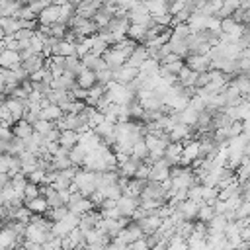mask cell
Wrapping results in <instances>:
<instances>
[{
	"label": "cell",
	"instance_id": "1",
	"mask_svg": "<svg viewBox=\"0 0 250 250\" xmlns=\"http://www.w3.org/2000/svg\"><path fill=\"white\" fill-rule=\"evenodd\" d=\"M184 64L195 72H203V70H209L211 68V59L209 55H201V53H189L184 57Z\"/></svg>",
	"mask_w": 250,
	"mask_h": 250
},
{
	"label": "cell",
	"instance_id": "2",
	"mask_svg": "<svg viewBox=\"0 0 250 250\" xmlns=\"http://www.w3.org/2000/svg\"><path fill=\"white\" fill-rule=\"evenodd\" d=\"M51 236H55L51 230H45V229H41V227H39V225H35V223H27V225H25L23 238H27V240H33V242L43 244V242H45V240H49Z\"/></svg>",
	"mask_w": 250,
	"mask_h": 250
},
{
	"label": "cell",
	"instance_id": "3",
	"mask_svg": "<svg viewBox=\"0 0 250 250\" xmlns=\"http://www.w3.org/2000/svg\"><path fill=\"white\" fill-rule=\"evenodd\" d=\"M137 205H139V197H133V195L121 193V195L115 199V207H117L119 215H123V217H131V213L135 211Z\"/></svg>",
	"mask_w": 250,
	"mask_h": 250
},
{
	"label": "cell",
	"instance_id": "4",
	"mask_svg": "<svg viewBox=\"0 0 250 250\" xmlns=\"http://www.w3.org/2000/svg\"><path fill=\"white\" fill-rule=\"evenodd\" d=\"M102 59L105 61V64H107V68H109V70L119 68V66H121L125 61H127V57H125L121 51L113 49V47H107V49L102 53Z\"/></svg>",
	"mask_w": 250,
	"mask_h": 250
},
{
	"label": "cell",
	"instance_id": "5",
	"mask_svg": "<svg viewBox=\"0 0 250 250\" xmlns=\"http://www.w3.org/2000/svg\"><path fill=\"white\" fill-rule=\"evenodd\" d=\"M37 21L39 23H45V25H51V23L59 21V6L57 4H49L47 8H43L37 14Z\"/></svg>",
	"mask_w": 250,
	"mask_h": 250
},
{
	"label": "cell",
	"instance_id": "6",
	"mask_svg": "<svg viewBox=\"0 0 250 250\" xmlns=\"http://www.w3.org/2000/svg\"><path fill=\"white\" fill-rule=\"evenodd\" d=\"M230 84H234V88L238 90L240 96L248 98V92H250V78H248V72H236V74H232Z\"/></svg>",
	"mask_w": 250,
	"mask_h": 250
},
{
	"label": "cell",
	"instance_id": "7",
	"mask_svg": "<svg viewBox=\"0 0 250 250\" xmlns=\"http://www.w3.org/2000/svg\"><path fill=\"white\" fill-rule=\"evenodd\" d=\"M21 64V59L18 55V51H12V49H4L0 53V66L2 68H16Z\"/></svg>",
	"mask_w": 250,
	"mask_h": 250
},
{
	"label": "cell",
	"instance_id": "8",
	"mask_svg": "<svg viewBox=\"0 0 250 250\" xmlns=\"http://www.w3.org/2000/svg\"><path fill=\"white\" fill-rule=\"evenodd\" d=\"M23 205H25L31 213H41V215H45V211L49 209V203H47L45 195H35V197H31V199H23Z\"/></svg>",
	"mask_w": 250,
	"mask_h": 250
},
{
	"label": "cell",
	"instance_id": "9",
	"mask_svg": "<svg viewBox=\"0 0 250 250\" xmlns=\"http://www.w3.org/2000/svg\"><path fill=\"white\" fill-rule=\"evenodd\" d=\"M160 221H162V219L152 211L150 215H146L145 219H141V221H137V223H139V227H141V230H143L145 234H150V232H154V230L160 227Z\"/></svg>",
	"mask_w": 250,
	"mask_h": 250
},
{
	"label": "cell",
	"instance_id": "10",
	"mask_svg": "<svg viewBox=\"0 0 250 250\" xmlns=\"http://www.w3.org/2000/svg\"><path fill=\"white\" fill-rule=\"evenodd\" d=\"M31 133H33V125H31L29 121H25L23 117L18 119V121H14V125H12V135H14V137L27 139Z\"/></svg>",
	"mask_w": 250,
	"mask_h": 250
},
{
	"label": "cell",
	"instance_id": "11",
	"mask_svg": "<svg viewBox=\"0 0 250 250\" xmlns=\"http://www.w3.org/2000/svg\"><path fill=\"white\" fill-rule=\"evenodd\" d=\"M96 84V74H94V70H90V68H86V66H82L80 68V72L76 74V86H80V88H90V86H94Z\"/></svg>",
	"mask_w": 250,
	"mask_h": 250
},
{
	"label": "cell",
	"instance_id": "12",
	"mask_svg": "<svg viewBox=\"0 0 250 250\" xmlns=\"http://www.w3.org/2000/svg\"><path fill=\"white\" fill-rule=\"evenodd\" d=\"M125 35L129 39H133L135 43H145V35H146V27L141 23H129Z\"/></svg>",
	"mask_w": 250,
	"mask_h": 250
},
{
	"label": "cell",
	"instance_id": "13",
	"mask_svg": "<svg viewBox=\"0 0 250 250\" xmlns=\"http://www.w3.org/2000/svg\"><path fill=\"white\" fill-rule=\"evenodd\" d=\"M176 207L182 211V215H184L186 219L193 221V219H195V213H197V207H199V205H197L195 201H191V199H188V197H186L184 201H178V203H176Z\"/></svg>",
	"mask_w": 250,
	"mask_h": 250
},
{
	"label": "cell",
	"instance_id": "14",
	"mask_svg": "<svg viewBox=\"0 0 250 250\" xmlns=\"http://www.w3.org/2000/svg\"><path fill=\"white\" fill-rule=\"evenodd\" d=\"M104 92H105V86L96 82L94 86H90V88H88V94H86V98H84V104H86V105H96Z\"/></svg>",
	"mask_w": 250,
	"mask_h": 250
},
{
	"label": "cell",
	"instance_id": "15",
	"mask_svg": "<svg viewBox=\"0 0 250 250\" xmlns=\"http://www.w3.org/2000/svg\"><path fill=\"white\" fill-rule=\"evenodd\" d=\"M78 139H80V135L74 129H62L61 135H59V145H62L66 148H72L78 143Z\"/></svg>",
	"mask_w": 250,
	"mask_h": 250
},
{
	"label": "cell",
	"instance_id": "16",
	"mask_svg": "<svg viewBox=\"0 0 250 250\" xmlns=\"http://www.w3.org/2000/svg\"><path fill=\"white\" fill-rule=\"evenodd\" d=\"M86 146L84 145H80V143H76L72 148H68V160H70V164H74V166H80L82 164V160H84V156H86Z\"/></svg>",
	"mask_w": 250,
	"mask_h": 250
},
{
	"label": "cell",
	"instance_id": "17",
	"mask_svg": "<svg viewBox=\"0 0 250 250\" xmlns=\"http://www.w3.org/2000/svg\"><path fill=\"white\" fill-rule=\"evenodd\" d=\"M145 182H146V180L129 178V180H127V186L123 188V193H125V195H133V197H139V193H141V191H143V188H145Z\"/></svg>",
	"mask_w": 250,
	"mask_h": 250
},
{
	"label": "cell",
	"instance_id": "18",
	"mask_svg": "<svg viewBox=\"0 0 250 250\" xmlns=\"http://www.w3.org/2000/svg\"><path fill=\"white\" fill-rule=\"evenodd\" d=\"M43 57L41 55H37V53H33L31 57H27V59H23L21 61V68L29 74V72H33V70H37V68H41L43 66Z\"/></svg>",
	"mask_w": 250,
	"mask_h": 250
},
{
	"label": "cell",
	"instance_id": "19",
	"mask_svg": "<svg viewBox=\"0 0 250 250\" xmlns=\"http://www.w3.org/2000/svg\"><path fill=\"white\" fill-rule=\"evenodd\" d=\"M178 82L182 84V86H193L195 84V76H197V72L195 70H191V68H188L186 64L178 70Z\"/></svg>",
	"mask_w": 250,
	"mask_h": 250
},
{
	"label": "cell",
	"instance_id": "20",
	"mask_svg": "<svg viewBox=\"0 0 250 250\" xmlns=\"http://www.w3.org/2000/svg\"><path fill=\"white\" fill-rule=\"evenodd\" d=\"M66 207H68V211H72V213H76V215H82V213L94 209V203H92L88 197H80V199L74 201V203H66Z\"/></svg>",
	"mask_w": 250,
	"mask_h": 250
},
{
	"label": "cell",
	"instance_id": "21",
	"mask_svg": "<svg viewBox=\"0 0 250 250\" xmlns=\"http://www.w3.org/2000/svg\"><path fill=\"white\" fill-rule=\"evenodd\" d=\"M143 4L150 16L160 14V12H168V0H143Z\"/></svg>",
	"mask_w": 250,
	"mask_h": 250
},
{
	"label": "cell",
	"instance_id": "22",
	"mask_svg": "<svg viewBox=\"0 0 250 250\" xmlns=\"http://www.w3.org/2000/svg\"><path fill=\"white\" fill-rule=\"evenodd\" d=\"M8 246H16V232L12 229H8L6 225H2V229H0V248H8Z\"/></svg>",
	"mask_w": 250,
	"mask_h": 250
},
{
	"label": "cell",
	"instance_id": "23",
	"mask_svg": "<svg viewBox=\"0 0 250 250\" xmlns=\"http://www.w3.org/2000/svg\"><path fill=\"white\" fill-rule=\"evenodd\" d=\"M61 115H62V109H61L57 104H49V105H45V107L41 109V117L47 119V121H53V123H55Z\"/></svg>",
	"mask_w": 250,
	"mask_h": 250
},
{
	"label": "cell",
	"instance_id": "24",
	"mask_svg": "<svg viewBox=\"0 0 250 250\" xmlns=\"http://www.w3.org/2000/svg\"><path fill=\"white\" fill-rule=\"evenodd\" d=\"M0 27L4 29V33H14L20 29V20L14 16H0Z\"/></svg>",
	"mask_w": 250,
	"mask_h": 250
},
{
	"label": "cell",
	"instance_id": "25",
	"mask_svg": "<svg viewBox=\"0 0 250 250\" xmlns=\"http://www.w3.org/2000/svg\"><path fill=\"white\" fill-rule=\"evenodd\" d=\"M170 49L172 53H176L180 59H184L186 55H189V49H188V41L186 39H170Z\"/></svg>",
	"mask_w": 250,
	"mask_h": 250
},
{
	"label": "cell",
	"instance_id": "26",
	"mask_svg": "<svg viewBox=\"0 0 250 250\" xmlns=\"http://www.w3.org/2000/svg\"><path fill=\"white\" fill-rule=\"evenodd\" d=\"M178 113H180V123L195 125V119H197V113H199V111H195L191 105H186V107H182Z\"/></svg>",
	"mask_w": 250,
	"mask_h": 250
},
{
	"label": "cell",
	"instance_id": "27",
	"mask_svg": "<svg viewBox=\"0 0 250 250\" xmlns=\"http://www.w3.org/2000/svg\"><path fill=\"white\" fill-rule=\"evenodd\" d=\"M74 31H76V35H82V37H86V35H94L96 31H98V25L94 23V20H84L78 27H72Z\"/></svg>",
	"mask_w": 250,
	"mask_h": 250
},
{
	"label": "cell",
	"instance_id": "28",
	"mask_svg": "<svg viewBox=\"0 0 250 250\" xmlns=\"http://www.w3.org/2000/svg\"><path fill=\"white\" fill-rule=\"evenodd\" d=\"M25 184H27V178H25V174H21V172H18V174H14V176L10 178V186H12V188L16 189V193H20V195H21ZM21 197H23V195H21Z\"/></svg>",
	"mask_w": 250,
	"mask_h": 250
},
{
	"label": "cell",
	"instance_id": "29",
	"mask_svg": "<svg viewBox=\"0 0 250 250\" xmlns=\"http://www.w3.org/2000/svg\"><path fill=\"white\" fill-rule=\"evenodd\" d=\"M80 68H82V62H80V59H78L76 55L64 57V70H70L72 74H78Z\"/></svg>",
	"mask_w": 250,
	"mask_h": 250
},
{
	"label": "cell",
	"instance_id": "30",
	"mask_svg": "<svg viewBox=\"0 0 250 250\" xmlns=\"http://www.w3.org/2000/svg\"><path fill=\"white\" fill-rule=\"evenodd\" d=\"M109 45L102 39V37H98L96 33H94V37H92V47H90V53H94V55H100L102 57V53L107 49Z\"/></svg>",
	"mask_w": 250,
	"mask_h": 250
},
{
	"label": "cell",
	"instance_id": "31",
	"mask_svg": "<svg viewBox=\"0 0 250 250\" xmlns=\"http://www.w3.org/2000/svg\"><path fill=\"white\" fill-rule=\"evenodd\" d=\"M31 125H33V131H37V133H41V135H45L49 129H53V127H55V123H53V121H47V119H43V117L35 119Z\"/></svg>",
	"mask_w": 250,
	"mask_h": 250
},
{
	"label": "cell",
	"instance_id": "32",
	"mask_svg": "<svg viewBox=\"0 0 250 250\" xmlns=\"http://www.w3.org/2000/svg\"><path fill=\"white\" fill-rule=\"evenodd\" d=\"M168 248H170V250H186V248H188V242H186L180 234L174 232V234L168 238Z\"/></svg>",
	"mask_w": 250,
	"mask_h": 250
},
{
	"label": "cell",
	"instance_id": "33",
	"mask_svg": "<svg viewBox=\"0 0 250 250\" xmlns=\"http://www.w3.org/2000/svg\"><path fill=\"white\" fill-rule=\"evenodd\" d=\"M186 242H188V248H193V250H203V248H207L205 238L195 236V234H189V236L186 238Z\"/></svg>",
	"mask_w": 250,
	"mask_h": 250
},
{
	"label": "cell",
	"instance_id": "34",
	"mask_svg": "<svg viewBox=\"0 0 250 250\" xmlns=\"http://www.w3.org/2000/svg\"><path fill=\"white\" fill-rule=\"evenodd\" d=\"M94 74H96V82L98 84H107L109 80H113V76H111V70L105 66V68H100V70H94Z\"/></svg>",
	"mask_w": 250,
	"mask_h": 250
},
{
	"label": "cell",
	"instance_id": "35",
	"mask_svg": "<svg viewBox=\"0 0 250 250\" xmlns=\"http://www.w3.org/2000/svg\"><path fill=\"white\" fill-rule=\"evenodd\" d=\"M92 20H94V23H96L98 27H105V25H107V21L111 20V16H109V14H105L104 10H100V8H98Z\"/></svg>",
	"mask_w": 250,
	"mask_h": 250
},
{
	"label": "cell",
	"instance_id": "36",
	"mask_svg": "<svg viewBox=\"0 0 250 250\" xmlns=\"http://www.w3.org/2000/svg\"><path fill=\"white\" fill-rule=\"evenodd\" d=\"M150 18H152V21H154V23H160V25H166V27H170V23H172V14H170V12L152 14Z\"/></svg>",
	"mask_w": 250,
	"mask_h": 250
},
{
	"label": "cell",
	"instance_id": "37",
	"mask_svg": "<svg viewBox=\"0 0 250 250\" xmlns=\"http://www.w3.org/2000/svg\"><path fill=\"white\" fill-rule=\"evenodd\" d=\"M113 125L115 123H107V121H102V123H98V125H94L92 129L100 135V137H105V135H111L113 133Z\"/></svg>",
	"mask_w": 250,
	"mask_h": 250
},
{
	"label": "cell",
	"instance_id": "38",
	"mask_svg": "<svg viewBox=\"0 0 250 250\" xmlns=\"http://www.w3.org/2000/svg\"><path fill=\"white\" fill-rule=\"evenodd\" d=\"M148 172H150V164H146V162H139L137 164V170H135V174H133V178H139V180H148Z\"/></svg>",
	"mask_w": 250,
	"mask_h": 250
},
{
	"label": "cell",
	"instance_id": "39",
	"mask_svg": "<svg viewBox=\"0 0 250 250\" xmlns=\"http://www.w3.org/2000/svg\"><path fill=\"white\" fill-rule=\"evenodd\" d=\"M127 107H129V115H131V119H141V115H143V105H141V102H137V100H133L131 104H127Z\"/></svg>",
	"mask_w": 250,
	"mask_h": 250
},
{
	"label": "cell",
	"instance_id": "40",
	"mask_svg": "<svg viewBox=\"0 0 250 250\" xmlns=\"http://www.w3.org/2000/svg\"><path fill=\"white\" fill-rule=\"evenodd\" d=\"M191 234L205 238V236H207V223H203V221H199V219H193V230H191Z\"/></svg>",
	"mask_w": 250,
	"mask_h": 250
},
{
	"label": "cell",
	"instance_id": "41",
	"mask_svg": "<svg viewBox=\"0 0 250 250\" xmlns=\"http://www.w3.org/2000/svg\"><path fill=\"white\" fill-rule=\"evenodd\" d=\"M64 31H66V23H61V21L51 23V35L55 39H62L64 37Z\"/></svg>",
	"mask_w": 250,
	"mask_h": 250
},
{
	"label": "cell",
	"instance_id": "42",
	"mask_svg": "<svg viewBox=\"0 0 250 250\" xmlns=\"http://www.w3.org/2000/svg\"><path fill=\"white\" fill-rule=\"evenodd\" d=\"M21 195H23V199H31V197L39 195V188H37V184L27 182L25 188H23V191H21Z\"/></svg>",
	"mask_w": 250,
	"mask_h": 250
},
{
	"label": "cell",
	"instance_id": "43",
	"mask_svg": "<svg viewBox=\"0 0 250 250\" xmlns=\"http://www.w3.org/2000/svg\"><path fill=\"white\" fill-rule=\"evenodd\" d=\"M49 4H53V0H29L27 2V6L31 8V12L33 14H39L43 8H47Z\"/></svg>",
	"mask_w": 250,
	"mask_h": 250
},
{
	"label": "cell",
	"instance_id": "44",
	"mask_svg": "<svg viewBox=\"0 0 250 250\" xmlns=\"http://www.w3.org/2000/svg\"><path fill=\"white\" fill-rule=\"evenodd\" d=\"M188 105H191L195 111H201V109H205V100H203L201 96L193 94V96H189V100H188Z\"/></svg>",
	"mask_w": 250,
	"mask_h": 250
},
{
	"label": "cell",
	"instance_id": "45",
	"mask_svg": "<svg viewBox=\"0 0 250 250\" xmlns=\"http://www.w3.org/2000/svg\"><path fill=\"white\" fill-rule=\"evenodd\" d=\"M250 215V201H240L234 209V219L238 217H248Z\"/></svg>",
	"mask_w": 250,
	"mask_h": 250
},
{
	"label": "cell",
	"instance_id": "46",
	"mask_svg": "<svg viewBox=\"0 0 250 250\" xmlns=\"http://www.w3.org/2000/svg\"><path fill=\"white\" fill-rule=\"evenodd\" d=\"M221 27V18H217V16H207V23H205V29H209V31H221L219 29Z\"/></svg>",
	"mask_w": 250,
	"mask_h": 250
},
{
	"label": "cell",
	"instance_id": "47",
	"mask_svg": "<svg viewBox=\"0 0 250 250\" xmlns=\"http://www.w3.org/2000/svg\"><path fill=\"white\" fill-rule=\"evenodd\" d=\"M49 70L45 68V66H41V68H37V70H33V72H29L27 74V78L31 80V82H41L43 78H45V74H47Z\"/></svg>",
	"mask_w": 250,
	"mask_h": 250
},
{
	"label": "cell",
	"instance_id": "48",
	"mask_svg": "<svg viewBox=\"0 0 250 250\" xmlns=\"http://www.w3.org/2000/svg\"><path fill=\"white\" fill-rule=\"evenodd\" d=\"M35 35V31L33 29H27V27H20L18 31H14V37L16 39H31Z\"/></svg>",
	"mask_w": 250,
	"mask_h": 250
},
{
	"label": "cell",
	"instance_id": "49",
	"mask_svg": "<svg viewBox=\"0 0 250 250\" xmlns=\"http://www.w3.org/2000/svg\"><path fill=\"white\" fill-rule=\"evenodd\" d=\"M29 49H31V53H41V49H43V39H39L37 35H33L31 39H29Z\"/></svg>",
	"mask_w": 250,
	"mask_h": 250
},
{
	"label": "cell",
	"instance_id": "50",
	"mask_svg": "<svg viewBox=\"0 0 250 250\" xmlns=\"http://www.w3.org/2000/svg\"><path fill=\"white\" fill-rule=\"evenodd\" d=\"M164 66H166V68H168L170 72L178 74V70H180V68L184 66V59H176V61H172V62H166Z\"/></svg>",
	"mask_w": 250,
	"mask_h": 250
},
{
	"label": "cell",
	"instance_id": "51",
	"mask_svg": "<svg viewBox=\"0 0 250 250\" xmlns=\"http://www.w3.org/2000/svg\"><path fill=\"white\" fill-rule=\"evenodd\" d=\"M4 49H6V47H4V41H2V39H0V53H2V51H4Z\"/></svg>",
	"mask_w": 250,
	"mask_h": 250
}]
</instances>
